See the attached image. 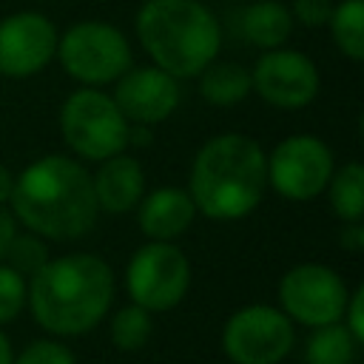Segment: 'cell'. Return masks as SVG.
<instances>
[{
    "mask_svg": "<svg viewBox=\"0 0 364 364\" xmlns=\"http://www.w3.org/2000/svg\"><path fill=\"white\" fill-rule=\"evenodd\" d=\"M9 208L26 230L51 242L85 236L100 216L88 168L65 154H46L28 162L14 176Z\"/></svg>",
    "mask_w": 364,
    "mask_h": 364,
    "instance_id": "obj_1",
    "label": "cell"
},
{
    "mask_svg": "<svg viewBox=\"0 0 364 364\" xmlns=\"http://www.w3.org/2000/svg\"><path fill=\"white\" fill-rule=\"evenodd\" d=\"M114 270L97 253L48 259L31 279L26 304L34 321L60 338L85 336L111 310Z\"/></svg>",
    "mask_w": 364,
    "mask_h": 364,
    "instance_id": "obj_2",
    "label": "cell"
},
{
    "mask_svg": "<svg viewBox=\"0 0 364 364\" xmlns=\"http://www.w3.org/2000/svg\"><path fill=\"white\" fill-rule=\"evenodd\" d=\"M185 191L196 213L213 222L245 219L267 191V154L247 134H216L199 145Z\"/></svg>",
    "mask_w": 364,
    "mask_h": 364,
    "instance_id": "obj_3",
    "label": "cell"
},
{
    "mask_svg": "<svg viewBox=\"0 0 364 364\" xmlns=\"http://www.w3.org/2000/svg\"><path fill=\"white\" fill-rule=\"evenodd\" d=\"M134 28L151 65L176 80H193L222 48V23L202 0H145Z\"/></svg>",
    "mask_w": 364,
    "mask_h": 364,
    "instance_id": "obj_4",
    "label": "cell"
},
{
    "mask_svg": "<svg viewBox=\"0 0 364 364\" xmlns=\"http://www.w3.org/2000/svg\"><path fill=\"white\" fill-rule=\"evenodd\" d=\"M131 122L117 108L114 97L80 85L60 105V136L65 148L88 162H102L128 148Z\"/></svg>",
    "mask_w": 364,
    "mask_h": 364,
    "instance_id": "obj_5",
    "label": "cell"
},
{
    "mask_svg": "<svg viewBox=\"0 0 364 364\" xmlns=\"http://www.w3.org/2000/svg\"><path fill=\"white\" fill-rule=\"evenodd\" d=\"M63 71L88 88L117 82L131 65L134 51L128 37L108 20H80L57 37V54Z\"/></svg>",
    "mask_w": 364,
    "mask_h": 364,
    "instance_id": "obj_6",
    "label": "cell"
},
{
    "mask_svg": "<svg viewBox=\"0 0 364 364\" xmlns=\"http://www.w3.org/2000/svg\"><path fill=\"white\" fill-rule=\"evenodd\" d=\"M191 287V262L173 242L139 245L125 267V290L134 304L148 313L173 310Z\"/></svg>",
    "mask_w": 364,
    "mask_h": 364,
    "instance_id": "obj_7",
    "label": "cell"
},
{
    "mask_svg": "<svg viewBox=\"0 0 364 364\" xmlns=\"http://www.w3.org/2000/svg\"><path fill=\"white\" fill-rule=\"evenodd\" d=\"M333 171L330 145L313 134H290L267 154V188L290 202H310L324 193Z\"/></svg>",
    "mask_w": 364,
    "mask_h": 364,
    "instance_id": "obj_8",
    "label": "cell"
},
{
    "mask_svg": "<svg viewBox=\"0 0 364 364\" xmlns=\"http://www.w3.org/2000/svg\"><path fill=\"white\" fill-rule=\"evenodd\" d=\"M293 341V321L273 304H245L222 327V353L233 364H279Z\"/></svg>",
    "mask_w": 364,
    "mask_h": 364,
    "instance_id": "obj_9",
    "label": "cell"
},
{
    "mask_svg": "<svg viewBox=\"0 0 364 364\" xmlns=\"http://www.w3.org/2000/svg\"><path fill=\"white\" fill-rule=\"evenodd\" d=\"M347 299V282L333 267L318 262H301L290 267L279 282V310L304 327L341 321Z\"/></svg>",
    "mask_w": 364,
    "mask_h": 364,
    "instance_id": "obj_10",
    "label": "cell"
},
{
    "mask_svg": "<svg viewBox=\"0 0 364 364\" xmlns=\"http://www.w3.org/2000/svg\"><path fill=\"white\" fill-rule=\"evenodd\" d=\"M250 91H256L267 105L282 111L307 108L321 91V74L316 63L296 48L262 51L250 68Z\"/></svg>",
    "mask_w": 364,
    "mask_h": 364,
    "instance_id": "obj_11",
    "label": "cell"
},
{
    "mask_svg": "<svg viewBox=\"0 0 364 364\" xmlns=\"http://www.w3.org/2000/svg\"><path fill=\"white\" fill-rule=\"evenodd\" d=\"M57 26L43 11H14L0 20V74L28 80L57 54Z\"/></svg>",
    "mask_w": 364,
    "mask_h": 364,
    "instance_id": "obj_12",
    "label": "cell"
},
{
    "mask_svg": "<svg viewBox=\"0 0 364 364\" xmlns=\"http://www.w3.org/2000/svg\"><path fill=\"white\" fill-rule=\"evenodd\" d=\"M114 102L131 125H159L179 108V80L156 65H131L114 82Z\"/></svg>",
    "mask_w": 364,
    "mask_h": 364,
    "instance_id": "obj_13",
    "label": "cell"
},
{
    "mask_svg": "<svg viewBox=\"0 0 364 364\" xmlns=\"http://www.w3.org/2000/svg\"><path fill=\"white\" fill-rule=\"evenodd\" d=\"M134 210H136L139 230L151 242H173L196 219V208H193L191 193L185 188H173V185H165V188L145 193Z\"/></svg>",
    "mask_w": 364,
    "mask_h": 364,
    "instance_id": "obj_14",
    "label": "cell"
},
{
    "mask_svg": "<svg viewBox=\"0 0 364 364\" xmlns=\"http://www.w3.org/2000/svg\"><path fill=\"white\" fill-rule=\"evenodd\" d=\"M94 185V199L100 213H128L139 205L145 196V171L139 159L131 154H114L100 162L97 173L91 176Z\"/></svg>",
    "mask_w": 364,
    "mask_h": 364,
    "instance_id": "obj_15",
    "label": "cell"
},
{
    "mask_svg": "<svg viewBox=\"0 0 364 364\" xmlns=\"http://www.w3.org/2000/svg\"><path fill=\"white\" fill-rule=\"evenodd\" d=\"M293 26L296 20L282 0H256L242 11V34L262 51L284 46L293 34Z\"/></svg>",
    "mask_w": 364,
    "mask_h": 364,
    "instance_id": "obj_16",
    "label": "cell"
},
{
    "mask_svg": "<svg viewBox=\"0 0 364 364\" xmlns=\"http://www.w3.org/2000/svg\"><path fill=\"white\" fill-rule=\"evenodd\" d=\"M196 91L216 108H230L250 94V71L236 60H213L196 74Z\"/></svg>",
    "mask_w": 364,
    "mask_h": 364,
    "instance_id": "obj_17",
    "label": "cell"
},
{
    "mask_svg": "<svg viewBox=\"0 0 364 364\" xmlns=\"http://www.w3.org/2000/svg\"><path fill=\"white\" fill-rule=\"evenodd\" d=\"M324 191L330 199V210L341 222H361V216H364V168H361V162L350 159L341 168H336Z\"/></svg>",
    "mask_w": 364,
    "mask_h": 364,
    "instance_id": "obj_18",
    "label": "cell"
},
{
    "mask_svg": "<svg viewBox=\"0 0 364 364\" xmlns=\"http://www.w3.org/2000/svg\"><path fill=\"white\" fill-rule=\"evenodd\" d=\"M358 347L361 344L341 321L321 324L313 327L304 344V364H353L358 358Z\"/></svg>",
    "mask_w": 364,
    "mask_h": 364,
    "instance_id": "obj_19",
    "label": "cell"
},
{
    "mask_svg": "<svg viewBox=\"0 0 364 364\" xmlns=\"http://www.w3.org/2000/svg\"><path fill=\"white\" fill-rule=\"evenodd\" d=\"M327 28H330L336 48L347 60H353V63L364 60V0L333 3Z\"/></svg>",
    "mask_w": 364,
    "mask_h": 364,
    "instance_id": "obj_20",
    "label": "cell"
},
{
    "mask_svg": "<svg viewBox=\"0 0 364 364\" xmlns=\"http://www.w3.org/2000/svg\"><path fill=\"white\" fill-rule=\"evenodd\" d=\"M151 333H154V318H151V313H148L145 307L134 304V301L125 304V307H119V310L114 313V318H111V341H114V347H119L122 353H136V350H142V347L148 344Z\"/></svg>",
    "mask_w": 364,
    "mask_h": 364,
    "instance_id": "obj_21",
    "label": "cell"
},
{
    "mask_svg": "<svg viewBox=\"0 0 364 364\" xmlns=\"http://www.w3.org/2000/svg\"><path fill=\"white\" fill-rule=\"evenodd\" d=\"M48 259H51V256H48L46 239L37 236V233H31V230H26V233H14V239H11V245H9L3 262H6L11 270H17V273L28 282Z\"/></svg>",
    "mask_w": 364,
    "mask_h": 364,
    "instance_id": "obj_22",
    "label": "cell"
},
{
    "mask_svg": "<svg viewBox=\"0 0 364 364\" xmlns=\"http://www.w3.org/2000/svg\"><path fill=\"white\" fill-rule=\"evenodd\" d=\"M26 293H28V282L6 262H0V324H9L23 313Z\"/></svg>",
    "mask_w": 364,
    "mask_h": 364,
    "instance_id": "obj_23",
    "label": "cell"
},
{
    "mask_svg": "<svg viewBox=\"0 0 364 364\" xmlns=\"http://www.w3.org/2000/svg\"><path fill=\"white\" fill-rule=\"evenodd\" d=\"M11 364H77V358L65 344L54 338H37L20 355H14Z\"/></svg>",
    "mask_w": 364,
    "mask_h": 364,
    "instance_id": "obj_24",
    "label": "cell"
},
{
    "mask_svg": "<svg viewBox=\"0 0 364 364\" xmlns=\"http://www.w3.org/2000/svg\"><path fill=\"white\" fill-rule=\"evenodd\" d=\"M330 11H333V0H293V6H290L293 20H299L304 28L327 26Z\"/></svg>",
    "mask_w": 364,
    "mask_h": 364,
    "instance_id": "obj_25",
    "label": "cell"
},
{
    "mask_svg": "<svg viewBox=\"0 0 364 364\" xmlns=\"http://www.w3.org/2000/svg\"><path fill=\"white\" fill-rule=\"evenodd\" d=\"M341 324L355 336L358 344H364V287L361 284L355 290H350V299H347Z\"/></svg>",
    "mask_w": 364,
    "mask_h": 364,
    "instance_id": "obj_26",
    "label": "cell"
},
{
    "mask_svg": "<svg viewBox=\"0 0 364 364\" xmlns=\"http://www.w3.org/2000/svg\"><path fill=\"white\" fill-rule=\"evenodd\" d=\"M14 233H17V219H14V213L0 205V262L6 259V250H9L11 239H14Z\"/></svg>",
    "mask_w": 364,
    "mask_h": 364,
    "instance_id": "obj_27",
    "label": "cell"
},
{
    "mask_svg": "<svg viewBox=\"0 0 364 364\" xmlns=\"http://www.w3.org/2000/svg\"><path fill=\"white\" fill-rule=\"evenodd\" d=\"M338 242H341L347 250H353V253L364 250V228H361V222H347V228L341 230Z\"/></svg>",
    "mask_w": 364,
    "mask_h": 364,
    "instance_id": "obj_28",
    "label": "cell"
},
{
    "mask_svg": "<svg viewBox=\"0 0 364 364\" xmlns=\"http://www.w3.org/2000/svg\"><path fill=\"white\" fill-rule=\"evenodd\" d=\"M11 188H14V173L6 165H0V205H9Z\"/></svg>",
    "mask_w": 364,
    "mask_h": 364,
    "instance_id": "obj_29",
    "label": "cell"
},
{
    "mask_svg": "<svg viewBox=\"0 0 364 364\" xmlns=\"http://www.w3.org/2000/svg\"><path fill=\"white\" fill-rule=\"evenodd\" d=\"M14 361V350H11V341L9 336L0 330V364H11Z\"/></svg>",
    "mask_w": 364,
    "mask_h": 364,
    "instance_id": "obj_30",
    "label": "cell"
}]
</instances>
